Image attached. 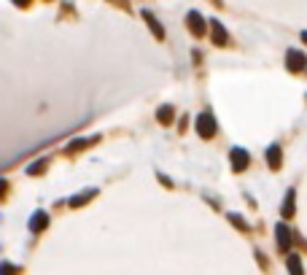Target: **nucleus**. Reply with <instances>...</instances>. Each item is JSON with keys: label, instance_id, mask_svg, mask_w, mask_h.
Masks as SVG:
<instances>
[{"label": "nucleus", "instance_id": "obj_1", "mask_svg": "<svg viewBox=\"0 0 307 275\" xmlns=\"http://www.w3.org/2000/svg\"><path fill=\"white\" fill-rule=\"evenodd\" d=\"M197 132L202 135V138H213L216 135V119L210 111H202L197 116Z\"/></svg>", "mask_w": 307, "mask_h": 275}, {"label": "nucleus", "instance_id": "obj_2", "mask_svg": "<svg viewBox=\"0 0 307 275\" xmlns=\"http://www.w3.org/2000/svg\"><path fill=\"white\" fill-rule=\"evenodd\" d=\"M286 65H289V71L299 73L307 68V57L305 52H299V49H289V54H286Z\"/></svg>", "mask_w": 307, "mask_h": 275}, {"label": "nucleus", "instance_id": "obj_3", "mask_svg": "<svg viewBox=\"0 0 307 275\" xmlns=\"http://www.w3.org/2000/svg\"><path fill=\"white\" fill-rule=\"evenodd\" d=\"M275 235H278V248H280V251H289V248H291V243H294V240H291L294 235H291L289 224H286V221H280L278 227H275Z\"/></svg>", "mask_w": 307, "mask_h": 275}, {"label": "nucleus", "instance_id": "obj_4", "mask_svg": "<svg viewBox=\"0 0 307 275\" xmlns=\"http://www.w3.org/2000/svg\"><path fill=\"white\" fill-rule=\"evenodd\" d=\"M248 162H251V157L245 148H232V170L235 173H243L248 167Z\"/></svg>", "mask_w": 307, "mask_h": 275}, {"label": "nucleus", "instance_id": "obj_5", "mask_svg": "<svg viewBox=\"0 0 307 275\" xmlns=\"http://www.w3.org/2000/svg\"><path fill=\"white\" fill-rule=\"evenodd\" d=\"M267 165H270V167L272 170H280V162H283V154H280V146L278 143H272V146L267 148Z\"/></svg>", "mask_w": 307, "mask_h": 275}, {"label": "nucleus", "instance_id": "obj_6", "mask_svg": "<svg viewBox=\"0 0 307 275\" xmlns=\"http://www.w3.org/2000/svg\"><path fill=\"white\" fill-rule=\"evenodd\" d=\"M186 22H189V30L194 33V36H202V33H205V19L199 17L197 11H191L189 17H186Z\"/></svg>", "mask_w": 307, "mask_h": 275}, {"label": "nucleus", "instance_id": "obj_7", "mask_svg": "<svg viewBox=\"0 0 307 275\" xmlns=\"http://www.w3.org/2000/svg\"><path fill=\"white\" fill-rule=\"evenodd\" d=\"M210 27H213V41H216V46H224L226 41H229V36H226V30H224V24L221 22H210Z\"/></svg>", "mask_w": 307, "mask_h": 275}, {"label": "nucleus", "instance_id": "obj_8", "mask_svg": "<svg viewBox=\"0 0 307 275\" xmlns=\"http://www.w3.org/2000/svg\"><path fill=\"white\" fill-rule=\"evenodd\" d=\"M286 270H289L291 275H305V270H302V259L296 257V254H289V259H286Z\"/></svg>", "mask_w": 307, "mask_h": 275}, {"label": "nucleus", "instance_id": "obj_9", "mask_svg": "<svg viewBox=\"0 0 307 275\" xmlns=\"http://www.w3.org/2000/svg\"><path fill=\"white\" fill-rule=\"evenodd\" d=\"M280 213H283V219H291V216H294V189H289V192H286V202H283V208H280Z\"/></svg>", "mask_w": 307, "mask_h": 275}, {"label": "nucleus", "instance_id": "obj_10", "mask_svg": "<svg viewBox=\"0 0 307 275\" xmlns=\"http://www.w3.org/2000/svg\"><path fill=\"white\" fill-rule=\"evenodd\" d=\"M46 213H35V216H33V224H30V229H33V232H38V229H43V227H46Z\"/></svg>", "mask_w": 307, "mask_h": 275}, {"label": "nucleus", "instance_id": "obj_11", "mask_svg": "<svg viewBox=\"0 0 307 275\" xmlns=\"http://www.w3.org/2000/svg\"><path fill=\"white\" fill-rule=\"evenodd\" d=\"M143 17H145V22H148V24H151V30H154V36H157V38H164V30H162V27H159V22H157V19L151 17V14H148V11H145V14H143Z\"/></svg>", "mask_w": 307, "mask_h": 275}, {"label": "nucleus", "instance_id": "obj_12", "mask_svg": "<svg viewBox=\"0 0 307 275\" xmlns=\"http://www.w3.org/2000/svg\"><path fill=\"white\" fill-rule=\"evenodd\" d=\"M159 122H162V124H170V122H173V108H170V106H162V108H159Z\"/></svg>", "mask_w": 307, "mask_h": 275}, {"label": "nucleus", "instance_id": "obj_13", "mask_svg": "<svg viewBox=\"0 0 307 275\" xmlns=\"http://www.w3.org/2000/svg\"><path fill=\"white\" fill-rule=\"evenodd\" d=\"M229 219H232V224H235V227H237V229H243V232H248V224L243 221V216H237V213H232V216H229Z\"/></svg>", "mask_w": 307, "mask_h": 275}, {"label": "nucleus", "instance_id": "obj_14", "mask_svg": "<svg viewBox=\"0 0 307 275\" xmlns=\"http://www.w3.org/2000/svg\"><path fill=\"white\" fill-rule=\"evenodd\" d=\"M19 270L17 267H0V275H17Z\"/></svg>", "mask_w": 307, "mask_h": 275}, {"label": "nucleus", "instance_id": "obj_15", "mask_svg": "<svg viewBox=\"0 0 307 275\" xmlns=\"http://www.w3.org/2000/svg\"><path fill=\"white\" fill-rule=\"evenodd\" d=\"M6 189H8V183H6V181H0V194H6Z\"/></svg>", "mask_w": 307, "mask_h": 275}, {"label": "nucleus", "instance_id": "obj_16", "mask_svg": "<svg viewBox=\"0 0 307 275\" xmlns=\"http://www.w3.org/2000/svg\"><path fill=\"white\" fill-rule=\"evenodd\" d=\"M302 41H305V43H307V30H305V33H302Z\"/></svg>", "mask_w": 307, "mask_h": 275}]
</instances>
